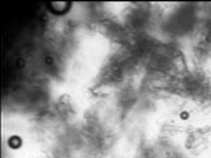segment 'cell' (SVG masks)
Returning <instances> with one entry per match:
<instances>
[]
</instances>
